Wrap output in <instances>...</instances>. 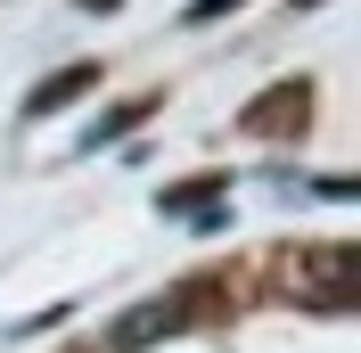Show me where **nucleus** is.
<instances>
[{"instance_id": "nucleus-1", "label": "nucleus", "mask_w": 361, "mask_h": 353, "mask_svg": "<svg viewBox=\"0 0 361 353\" xmlns=\"http://www.w3.org/2000/svg\"><path fill=\"white\" fill-rule=\"evenodd\" d=\"M180 321H189V304H132L107 329V353H140V345H157V337H173Z\"/></svg>"}, {"instance_id": "nucleus-2", "label": "nucleus", "mask_w": 361, "mask_h": 353, "mask_svg": "<svg viewBox=\"0 0 361 353\" xmlns=\"http://www.w3.org/2000/svg\"><path fill=\"white\" fill-rule=\"evenodd\" d=\"M90 83H99V66H58L49 83H33V99H25V107H33V115H58V107H74Z\"/></svg>"}, {"instance_id": "nucleus-3", "label": "nucleus", "mask_w": 361, "mask_h": 353, "mask_svg": "<svg viewBox=\"0 0 361 353\" xmlns=\"http://www.w3.org/2000/svg\"><path fill=\"white\" fill-rule=\"evenodd\" d=\"M304 99H312L304 83H279V90H263V107H247V132H279V124H304Z\"/></svg>"}, {"instance_id": "nucleus-4", "label": "nucleus", "mask_w": 361, "mask_h": 353, "mask_svg": "<svg viewBox=\"0 0 361 353\" xmlns=\"http://www.w3.org/2000/svg\"><path fill=\"white\" fill-rule=\"evenodd\" d=\"M148 107H157V99H123V107H115V115H99V124H90V132H82V148L99 156V148H107V140H123V132H132V124H140V115H148Z\"/></svg>"}, {"instance_id": "nucleus-5", "label": "nucleus", "mask_w": 361, "mask_h": 353, "mask_svg": "<svg viewBox=\"0 0 361 353\" xmlns=\"http://www.w3.org/2000/svg\"><path fill=\"white\" fill-rule=\"evenodd\" d=\"M214 198H222V173H205V181H180V189H164V214H205Z\"/></svg>"}, {"instance_id": "nucleus-6", "label": "nucleus", "mask_w": 361, "mask_h": 353, "mask_svg": "<svg viewBox=\"0 0 361 353\" xmlns=\"http://www.w3.org/2000/svg\"><path fill=\"white\" fill-rule=\"evenodd\" d=\"M214 8H230V0H197V8H189V17H214Z\"/></svg>"}]
</instances>
